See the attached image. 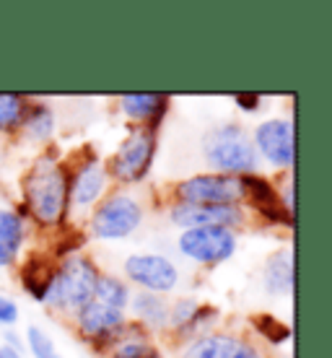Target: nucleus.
<instances>
[{"label":"nucleus","mask_w":332,"mask_h":358,"mask_svg":"<svg viewBox=\"0 0 332 358\" xmlns=\"http://www.w3.org/2000/svg\"><path fill=\"white\" fill-rule=\"evenodd\" d=\"M233 101H236V107L244 109V112H257V109H260V94H236Z\"/></svg>","instance_id":"obj_26"},{"label":"nucleus","mask_w":332,"mask_h":358,"mask_svg":"<svg viewBox=\"0 0 332 358\" xmlns=\"http://www.w3.org/2000/svg\"><path fill=\"white\" fill-rule=\"evenodd\" d=\"M75 320H78V330H81V335H86L89 341L101 343L107 335H112L117 327L125 324V312H117V309H112V306H104L91 299L89 304L75 314Z\"/></svg>","instance_id":"obj_13"},{"label":"nucleus","mask_w":332,"mask_h":358,"mask_svg":"<svg viewBox=\"0 0 332 358\" xmlns=\"http://www.w3.org/2000/svg\"><path fill=\"white\" fill-rule=\"evenodd\" d=\"M130 309L138 317V322L148 324V327H164L169 322V306L159 294H148L140 291L130 299Z\"/></svg>","instance_id":"obj_19"},{"label":"nucleus","mask_w":332,"mask_h":358,"mask_svg":"<svg viewBox=\"0 0 332 358\" xmlns=\"http://www.w3.org/2000/svg\"><path fill=\"white\" fill-rule=\"evenodd\" d=\"M203 153L210 166L221 169V174L250 177L257 169V151L250 135L239 125H221L208 130L203 138Z\"/></svg>","instance_id":"obj_2"},{"label":"nucleus","mask_w":332,"mask_h":358,"mask_svg":"<svg viewBox=\"0 0 332 358\" xmlns=\"http://www.w3.org/2000/svg\"><path fill=\"white\" fill-rule=\"evenodd\" d=\"M94 301L112 306L117 312H125L130 306V288L125 286V280H120L115 275H99L96 288H94Z\"/></svg>","instance_id":"obj_21"},{"label":"nucleus","mask_w":332,"mask_h":358,"mask_svg":"<svg viewBox=\"0 0 332 358\" xmlns=\"http://www.w3.org/2000/svg\"><path fill=\"white\" fill-rule=\"evenodd\" d=\"M265 288L275 296H288L294 291V255L278 250L265 265Z\"/></svg>","instance_id":"obj_18"},{"label":"nucleus","mask_w":332,"mask_h":358,"mask_svg":"<svg viewBox=\"0 0 332 358\" xmlns=\"http://www.w3.org/2000/svg\"><path fill=\"white\" fill-rule=\"evenodd\" d=\"M24 203L36 224L60 226L71 206V179L63 164L45 156L24 177Z\"/></svg>","instance_id":"obj_1"},{"label":"nucleus","mask_w":332,"mask_h":358,"mask_svg":"<svg viewBox=\"0 0 332 358\" xmlns=\"http://www.w3.org/2000/svg\"><path fill=\"white\" fill-rule=\"evenodd\" d=\"M120 107L130 120H138L145 127L156 130L161 117L169 109V96H164V94H125L120 99Z\"/></svg>","instance_id":"obj_15"},{"label":"nucleus","mask_w":332,"mask_h":358,"mask_svg":"<svg viewBox=\"0 0 332 358\" xmlns=\"http://www.w3.org/2000/svg\"><path fill=\"white\" fill-rule=\"evenodd\" d=\"M182 358H262L260 350L233 335H200L192 341Z\"/></svg>","instance_id":"obj_11"},{"label":"nucleus","mask_w":332,"mask_h":358,"mask_svg":"<svg viewBox=\"0 0 332 358\" xmlns=\"http://www.w3.org/2000/svg\"><path fill=\"white\" fill-rule=\"evenodd\" d=\"M96 278H99V270L94 268L89 257H83V255L68 257L60 268H55L52 286L47 291L45 304H52L60 312L78 314L94 299Z\"/></svg>","instance_id":"obj_3"},{"label":"nucleus","mask_w":332,"mask_h":358,"mask_svg":"<svg viewBox=\"0 0 332 358\" xmlns=\"http://www.w3.org/2000/svg\"><path fill=\"white\" fill-rule=\"evenodd\" d=\"M107 187V171L101 169L99 162L83 164L78 174L71 182V203L75 208H89L94 206Z\"/></svg>","instance_id":"obj_14"},{"label":"nucleus","mask_w":332,"mask_h":358,"mask_svg":"<svg viewBox=\"0 0 332 358\" xmlns=\"http://www.w3.org/2000/svg\"><path fill=\"white\" fill-rule=\"evenodd\" d=\"M29 101L16 94H0V133H16L24 117H27Z\"/></svg>","instance_id":"obj_23"},{"label":"nucleus","mask_w":332,"mask_h":358,"mask_svg":"<svg viewBox=\"0 0 332 358\" xmlns=\"http://www.w3.org/2000/svg\"><path fill=\"white\" fill-rule=\"evenodd\" d=\"M125 275L133 280L135 286H140L148 294H169L180 283V270L177 265L156 252H135L125 260Z\"/></svg>","instance_id":"obj_8"},{"label":"nucleus","mask_w":332,"mask_h":358,"mask_svg":"<svg viewBox=\"0 0 332 358\" xmlns=\"http://www.w3.org/2000/svg\"><path fill=\"white\" fill-rule=\"evenodd\" d=\"M55 268L50 262L39 260V257H31V260L24 265V273H21V283L29 294L34 296L36 301H47V291L52 286Z\"/></svg>","instance_id":"obj_20"},{"label":"nucleus","mask_w":332,"mask_h":358,"mask_svg":"<svg viewBox=\"0 0 332 358\" xmlns=\"http://www.w3.org/2000/svg\"><path fill=\"white\" fill-rule=\"evenodd\" d=\"M27 345L34 358H63L57 353V345L52 343V338L36 324H31L27 330Z\"/></svg>","instance_id":"obj_24"},{"label":"nucleus","mask_w":332,"mask_h":358,"mask_svg":"<svg viewBox=\"0 0 332 358\" xmlns=\"http://www.w3.org/2000/svg\"><path fill=\"white\" fill-rule=\"evenodd\" d=\"M0 358H21V353L10 350L8 345H0Z\"/></svg>","instance_id":"obj_27"},{"label":"nucleus","mask_w":332,"mask_h":358,"mask_svg":"<svg viewBox=\"0 0 332 358\" xmlns=\"http://www.w3.org/2000/svg\"><path fill=\"white\" fill-rule=\"evenodd\" d=\"M143 224V208L130 192H115L91 215V236L115 242V239H127L130 234L138 231V226Z\"/></svg>","instance_id":"obj_4"},{"label":"nucleus","mask_w":332,"mask_h":358,"mask_svg":"<svg viewBox=\"0 0 332 358\" xmlns=\"http://www.w3.org/2000/svg\"><path fill=\"white\" fill-rule=\"evenodd\" d=\"M21 127H24V133H27L29 138H34V141H47V138L55 133L52 109L47 107V104H29L27 117H24Z\"/></svg>","instance_id":"obj_22"},{"label":"nucleus","mask_w":332,"mask_h":358,"mask_svg":"<svg viewBox=\"0 0 332 358\" xmlns=\"http://www.w3.org/2000/svg\"><path fill=\"white\" fill-rule=\"evenodd\" d=\"M254 151H260L273 166H294V122L288 120H265L254 130Z\"/></svg>","instance_id":"obj_9"},{"label":"nucleus","mask_w":332,"mask_h":358,"mask_svg":"<svg viewBox=\"0 0 332 358\" xmlns=\"http://www.w3.org/2000/svg\"><path fill=\"white\" fill-rule=\"evenodd\" d=\"M171 221L182 229H203V226H224L236 229L242 224V210L236 206H189L177 203L171 208Z\"/></svg>","instance_id":"obj_10"},{"label":"nucleus","mask_w":332,"mask_h":358,"mask_svg":"<svg viewBox=\"0 0 332 358\" xmlns=\"http://www.w3.org/2000/svg\"><path fill=\"white\" fill-rule=\"evenodd\" d=\"M153 156H156V130L153 127H135L130 130L122 145L109 162V174L117 182H140L151 171Z\"/></svg>","instance_id":"obj_5"},{"label":"nucleus","mask_w":332,"mask_h":358,"mask_svg":"<svg viewBox=\"0 0 332 358\" xmlns=\"http://www.w3.org/2000/svg\"><path fill=\"white\" fill-rule=\"evenodd\" d=\"M27 236V224L16 210L0 208V268L13 265Z\"/></svg>","instance_id":"obj_16"},{"label":"nucleus","mask_w":332,"mask_h":358,"mask_svg":"<svg viewBox=\"0 0 332 358\" xmlns=\"http://www.w3.org/2000/svg\"><path fill=\"white\" fill-rule=\"evenodd\" d=\"M18 322V304L13 299L0 294V324L3 327H10V324Z\"/></svg>","instance_id":"obj_25"},{"label":"nucleus","mask_w":332,"mask_h":358,"mask_svg":"<svg viewBox=\"0 0 332 358\" xmlns=\"http://www.w3.org/2000/svg\"><path fill=\"white\" fill-rule=\"evenodd\" d=\"M242 182H244V197L250 200V206L257 213L268 218L270 224H294V215L283 208L278 192H275V187L270 185L268 179L250 174V177H242Z\"/></svg>","instance_id":"obj_12"},{"label":"nucleus","mask_w":332,"mask_h":358,"mask_svg":"<svg viewBox=\"0 0 332 358\" xmlns=\"http://www.w3.org/2000/svg\"><path fill=\"white\" fill-rule=\"evenodd\" d=\"M180 203L189 206H236L244 200L242 177L231 174H195L177 185Z\"/></svg>","instance_id":"obj_6"},{"label":"nucleus","mask_w":332,"mask_h":358,"mask_svg":"<svg viewBox=\"0 0 332 358\" xmlns=\"http://www.w3.org/2000/svg\"><path fill=\"white\" fill-rule=\"evenodd\" d=\"M122 327H117L112 335L104 338V348H107V358H164L159 353V348L148 343L140 335V332H133V335H120Z\"/></svg>","instance_id":"obj_17"},{"label":"nucleus","mask_w":332,"mask_h":358,"mask_svg":"<svg viewBox=\"0 0 332 358\" xmlns=\"http://www.w3.org/2000/svg\"><path fill=\"white\" fill-rule=\"evenodd\" d=\"M177 247L187 260H195L200 265H216L229 260L236 252V231L224 226L185 229L177 239Z\"/></svg>","instance_id":"obj_7"}]
</instances>
